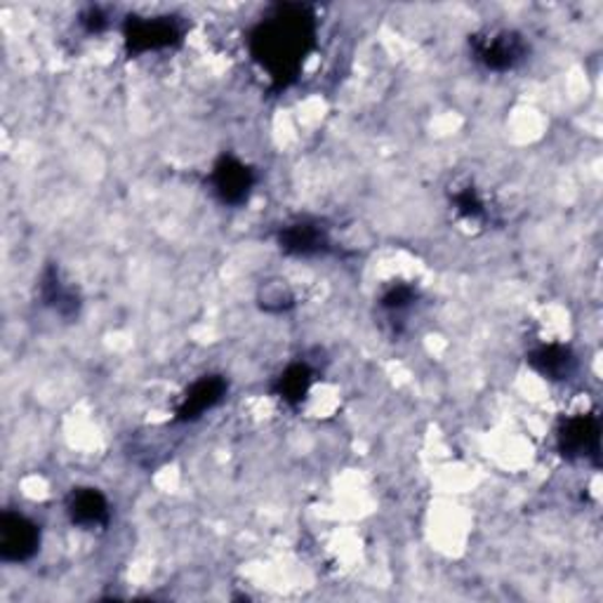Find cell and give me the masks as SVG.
<instances>
[{"mask_svg":"<svg viewBox=\"0 0 603 603\" xmlns=\"http://www.w3.org/2000/svg\"><path fill=\"white\" fill-rule=\"evenodd\" d=\"M558 451L568 460H599L601 425L596 415H573L558 429Z\"/></svg>","mask_w":603,"mask_h":603,"instance_id":"5b68a950","label":"cell"},{"mask_svg":"<svg viewBox=\"0 0 603 603\" xmlns=\"http://www.w3.org/2000/svg\"><path fill=\"white\" fill-rule=\"evenodd\" d=\"M314 382V373L306 363H292L274 382V394L284 399L290 405H298L310 394V387Z\"/></svg>","mask_w":603,"mask_h":603,"instance_id":"7c38bea8","label":"cell"},{"mask_svg":"<svg viewBox=\"0 0 603 603\" xmlns=\"http://www.w3.org/2000/svg\"><path fill=\"white\" fill-rule=\"evenodd\" d=\"M210 185L222 203L243 205L255 187V175L236 156H222L210 173Z\"/></svg>","mask_w":603,"mask_h":603,"instance_id":"8992f818","label":"cell"},{"mask_svg":"<svg viewBox=\"0 0 603 603\" xmlns=\"http://www.w3.org/2000/svg\"><path fill=\"white\" fill-rule=\"evenodd\" d=\"M125 43L135 54L175 48L181 43V26L173 17H130L125 22Z\"/></svg>","mask_w":603,"mask_h":603,"instance_id":"3957f363","label":"cell"},{"mask_svg":"<svg viewBox=\"0 0 603 603\" xmlns=\"http://www.w3.org/2000/svg\"><path fill=\"white\" fill-rule=\"evenodd\" d=\"M262 304L266 312H286L288 306H292V298L284 288H278L276 292H266Z\"/></svg>","mask_w":603,"mask_h":603,"instance_id":"9a60e30c","label":"cell"},{"mask_svg":"<svg viewBox=\"0 0 603 603\" xmlns=\"http://www.w3.org/2000/svg\"><path fill=\"white\" fill-rule=\"evenodd\" d=\"M472 50L476 62H481L490 72H512L516 64L526 60V40L514 32H490L472 38Z\"/></svg>","mask_w":603,"mask_h":603,"instance_id":"7a4b0ae2","label":"cell"},{"mask_svg":"<svg viewBox=\"0 0 603 603\" xmlns=\"http://www.w3.org/2000/svg\"><path fill=\"white\" fill-rule=\"evenodd\" d=\"M40 294H43V300L48 306H52L54 312L62 314V316H74L78 314V294L72 286H66L64 280L60 278L58 269H46L43 278H40Z\"/></svg>","mask_w":603,"mask_h":603,"instance_id":"8fae6325","label":"cell"},{"mask_svg":"<svg viewBox=\"0 0 603 603\" xmlns=\"http://www.w3.org/2000/svg\"><path fill=\"white\" fill-rule=\"evenodd\" d=\"M227 380L222 375H205L199 382H193L189 391L181 397L177 405V423H193L203 417L208 411H213L222 399L227 397Z\"/></svg>","mask_w":603,"mask_h":603,"instance_id":"52a82bcc","label":"cell"},{"mask_svg":"<svg viewBox=\"0 0 603 603\" xmlns=\"http://www.w3.org/2000/svg\"><path fill=\"white\" fill-rule=\"evenodd\" d=\"M278 243L284 248V252H288V255L314 257L330 248V238H328V231L321 227L318 222L300 219L280 229Z\"/></svg>","mask_w":603,"mask_h":603,"instance_id":"ba28073f","label":"cell"},{"mask_svg":"<svg viewBox=\"0 0 603 603\" xmlns=\"http://www.w3.org/2000/svg\"><path fill=\"white\" fill-rule=\"evenodd\" d=\"M417 300V290L413 286H391L385 294H382V306L391 314H401L405 310H411L413 302Z\"/></svg>","mask_w":603,"mask_h":603,"instance_id":"4fadbf2b","label":"cell"},{"mask_svg":"<svg viewBox=\"0 0 603 603\" xmlns=\"http://www.w3.org/2000/svg\"><path fill=\"white\" fill-rule=\"evenodd\" d=\"M453 203L457 208V213L469 217V219H479V217L486 215V205H483L481 196L476 193L474 187H462L460 191H455Z\"/></svg>","mask_w":603,"mask_h":603,"instance_id":"5bb4252c","label":"cell"},{"mask_svg":"<svg viewBox=\"0 0 603 603\" xmlns=\"http://www.w3.org/2000/svg\"><path fill=\"white\" fill-rule=\"evenodd\" d=\"M316 17L306 5H276L250 34V52L278 88L298 78L314 48Z\"/></svg>","mask_w":603,"mask_h":603,"instance_id":"6da1fadb","label":"cell"},{"mask_svg":"<svg viewBox=\"0 0 603 603\" xmlns=\"http://www.w3.org/2000/svg\"><path fill=\"white\" fill-rule=\"evenodd\" d=\"M80 24L86 26V29H88L90 34H100V32L106 29L109 20H106V15H104V12H102L100 8H90V10L86 12V15L80 17Z\"/></svg>","mask_w":603,"mask_h":603,"instance_id":"2e32d148","label":"cell"},{"mask_svg":"<svg viewBox=\"0 0 603 603\" xmlns=\"http://www.w3.org/2000/svg\"><path fill=\"white\" fill-rule=\"evenodd\" d=\"M528 363L532 366V370L540 373L544 380H552V382L568 380V377L575 373V366H578L575 354L564 344H542L538 349H532L528 354Z\"/></svg>","mask_w":603,"mask_h":603,"instance_id":"30bf717a","label":"cell"},{"mask_svg":"<svg viewBox=\"0 0 603 603\" xmlns=\"http://www.w3.org/2000/svg\"><path fill=\"white\" fill-rule=\"evenodd\" d=\"M40 547V528L22 514L5 512L0 518V558L10 564L29 561Z\"/></svg>","mask_w":603,"mask_h":603,"instance_id":"277c9868","label":"cell"},{"mask_svg":"<svg viewBox=\"0 0 603 603\" xmlns=\"http://www.w3.org/2000/svg\"><path fill=\"white\" fill-rule=\"evenodd\" d=\"M68 518L80 528H102L109 524L111 510L106 498L97 488H76L66 502Z\"/></svg>","mask_w":603,"mask_h":603,"instance_id":"9c48e42d","label":"cell"}]
</instances>
